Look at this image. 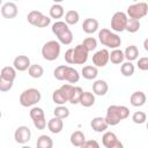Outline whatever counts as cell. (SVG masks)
<instances>
[{
    "label": "cell",
    "mask_w": 148,
    "mask_h": 148,
    "mask_svg": "<svg viewBox=\"0 0 148 148\" xmlns=\"http://www.w3.org/2000/svg\"><path fill=\"white\" fill-rule=\"evenodd\" d=\"M138 67L140 71H148V57H142V58H139L138 60Z\"/></svg>",
    "instance_id": "obj_42"
},
{
    "label": "cell",
    "mask_w": 148,
    "mask_h": 148,
    "mask_svg": "<svg viewBox=\"0 0 148 148\" xmlns=\"http://www.w3.org/2000/svg\"><path fill=\"white\" fill-rule=\"evenodd\" d=\"M31 138V131L28 126L25 125H22V126H18L16 130H15V133H14V139L17 143L20 145H25Z\"/></svg>",
    "instance_id": "obj_11"
},
{
    "label": "cell",
    "mask_w": 148,
    "mask_h": 148,
    "mask_svg": "<svg viewBox=\"0 0 148 148\" xmlns=\"http://www.w3.org/2000/svg\"><path fill=\"white\" fill-rule=\"evenodd\" d=\"M98 40L101 42L102 45L112 50L118 49L121 45V38L116 32H112L106 28H102L98 31Z\"/></svg>",
    "instance_id": "obj_3"
},
{
    "label": "cell",
    "mask_w": 148,
    "mask_h": 148,
    "mask_svg": "<svg viewBox=\"0 0 148 148\" xmlns=\"http://www.w3.org/2000/svg\"><path fill=\"white\" fill-rule=\"evenodd\" d=\"M134 71H135V67L133 65V62L131 61H126V62H123L121 66H120V73L123 76H126V77H130L134 74Z\"/></svg>",
    "instance_id": "obj_31"
},
{
    "label": "cell",
    "mask_w": 148,
    "mask_h": 148,
    "mask_svg": "<svg viewBox=\"0 0 148 148\" xmlns=\"http://www.w3.org/2000/svg\"><path fill=\"white\" fill-rule=\"evenodd\" d=\"M118 140V138H117V135L113 133V132H105L104 134H103V136H102V143H103V146L105 147V148H108L109 146H111L112 143H114L116 141Z\"/></svg>",
    "instance_id": "obj_33"
},
{
    "label": "cell",
    "mask_w": 148,
    "mask_h": 148,
    "mask_svg": "<svg viewBox=\"0 0 148 148\" xmlns=\"http://www.w3.org/2000/svg\"><path fill=\"white\" fill-rule=\"evenodd\" d=\"M146 101H147V96L143 91H134L130 97L131 105H133L135 108H140V106L145 105Z\"/></svg>",
    "instance_id": "obj_15"
},
{
    "label": "cell",
    "mask_w": 148,
    "mask_h": 148,
    "mask_svg": "<svg viewBox=\"0 0 148 148\" xmlns=\"http://www.w3.org/2000/svg\"><path fill=\"white\" fill-rule=\"evenodd\" d=\"M21 148H31V147H30V146H25V145H23Z\"/></svg>",
    "instance_id": "obj_47"
},
{
    "label": "cell",
    "mask_w": 148,
    "mask_h": 148,
    "mask_svg": "<svg viewBox=\"0 0 148 148\" xmlns=\"http://www.w3.org/2000/svg\"><path fill=\"white\" fill-rule=\"evenodd\" d=\"M46 125H47V128H49V131H50L51 133L58 134V133H60V132L62 131V128H64V120L60 119V118L53 117L52 119H50V120L47 121Z\"/></svg>",
    "instance_id": "obj_17"
},
{
    "label": "cell",
    "mask_w": 148,
    "mask_h": 148,
    "mask_svg": "<svg viewBox=\"0 0 148 148\" xmlns=\"http://www.w3.org/2000/svg\"><path fill=\"white\" fill-rule=\"evenodd\" d=\"M90 126L97 133L105 132L108 130V127H109L103 117H95V118H92V120L90 121Z\"/></svg>",
    "instance_id": "obj_20"
},
{
    "label": "cell",
    "mask_w": 148,
    "mask_h": 148,
    "mask_svg": "<svg viewBox=\"0 0 148 148\" xmlns=\"http://www.w3.org/2000/svg\"><path fill=\"white\" fill-rule=\"evenodd\" d=\"M72 53H73V49H68L66 52H65V61L69 65H73V61H72Z\"/></svg>",
    "instance_id": "obj_44"
},
{
    "label": "cell",
    "mask_w": 148,
    "mask_h": 148,
    "mask_svg": "<svg viewBox=\"0 0 148 148\" xmlns=\"http://www.w3.org/2000/svg\"><path fill=\"white\" fill-rule=\"evenodd\" d=\"M80 148H101V147L96 140H86Z\"/></svg>",
    "instance_id": "obj_43"
},
{
    "label": "cell",
    "mask_w": 148,
    "mask_h": 148,
    "mask_svg": "<svg viewBox=\"0 0 148 148\" xmlns=\"http://www.w3.org/2000/svg\"><path fill=\"white\" fill-rule=\"evenodd\" d=\"M147 14H148V5L146 2H136L128 6L126 15L132 20L140 21V18L145 17Z\"/></svg>",
    "instance_id": "obj_7"
},
{
    "label": "cell",
    "mask_w": 148,
    "mask_h": 148,
    "mask_svg": "<svg viewBox=\"0 0 148 148\" xmlns=\"http://www.w3.org/2000/svg\"><path fill=\"white\" fill-rule=\"evenodd\" d=\"M52 101L54 104L57 105H65V103H67V98L65 97V95L62 94V91L60 89H56L52 92Z\"/></svg>",
    "instance_id": "obj_32"
},
{
    "label": "cell",
    "mask_w": 148,
    "mask_h": 148,
    "mask_svg": "<svg viewBox=\"0 0 148 148\" xmlns=\"http://www.w3.org/2000/svg\"><path fill=\"white\" fill-rule=\"evenodd\" d=\"M0 6H2V1L1 0H0Z\"/></svg>",
    "instance_id": "obj_48"
},
{
    "label": "cell",
    "mask_w": 148,
    "mask_h": 148,
    "mask_svg": "<svg viewBox=\"0 0 148 148\" xmlns=\"http://www.w3.org/2000/svg\"><path fill=\"white\" fill-rule=\"evenodd\" d=\"M65 68H66V65H60V66L56 67L54 71H53V76H54L57 80H59V81H64Z\"/></svg>",
    "instance_id": "obj_40"
},
{
    "label": "cell",
    "mask_w": 148,
    "mask_h": 148,
    "mask_svg": "<svg viewBox=\"0 0 148 148\" xmlns=\"http://www.w3.org/2000/svg\"><path fill=\"white\" fill-rule=\"evenodd\" d=\"M64 80L69 82V83H76L80 80V74H79V72L75 68L66 65L65 74H64Z\"/></svg>",
    "instance_id": "obj_19"
},
{
    "label": "cell",
    "mask_w": 148,
    "mask_h": 148,
    "mask_svg": "<svg viewBox=\"0 0 148 148\" xmlns=\"http://www.w3.org/2000/svg\"><path fill=\"white\" fill-rule=\"evenodd\" d=\"M53 114L54 117L57 118H60V119H66L68 116H69V109L65 105H58L54 110H53Z\"/></svg>",
    "instance_id": "obj_34"
},
{
    "label": "cell",
    "mask_w": 148,
    "mask_h": 148,
    "mask_svg": "<svg viewBox=\"0 0 148 148\" xmlns=\"http://www.w3.org/2000/svg\"><path fill=\"white\" fill-rule=\"evenodd\" d=\"M141 24H140V21H136V20H132V18H128L127 22H126V27H125V30L131 32V34H134L136 31H139Z\"/></svg>",
    "instance_id": "obj_36"
},
{
    "label": "cell",
    "mask_w": 148,
    "mask_h": 148,
    "mask_svg": "<svg viewBox=\"0 0 148 148\" xmlns=\"http://www.w3.org/2000/svg\"><path fill=\"white\" fill-rule=\"evenodd\" d=\"M65 14L64 7L60 3H53L50 8V18H61Z\"/></svg>",
    "instance_id": "obj_29"
},
{
    "label": "cell",
    "mask_w": 148,
    "mask_h": 148,
    "mask_svg": "<svg viewBox=\"0 0 148 148\" xmlns=\"http://www.w3.org/2000/svg\"><path fill=\"white\" fill-rule=\"evenodd\" d=\"M79 104H81L84 108H90L95 104V95L90 91H83L80 98Z\"/></svg>",
    "instance_id": "obj_22"
},
{
    "label": "cell",
    "mask_w": 148,
    "mask_h": 148,
    "mask_svg": "<svg viewBox=\"0 0 148 148\" xmlns=\"http://www.w3.org/2000/svg\"><path fill=\"white\" fill-rule=\"evenodd\" d=\"M0 76L14 82V80L16 77V71L13 66H5V67H2V69L0 72Z\"/></svg>",
    "instance_id": "obj_28"
},
{
    "label": "cell",
    "mask_w": 148,
    "mask_h": 148,
    "mask_svg": "<svg viewBox=\"0 0 148 148\" xmlns=\"http://www.w3.org/2000/svg\"><path fill=\"white\" fill-rule=\"evenodd\" d=\"M82 30L88 35L96 32L98 30V21L96 18H92V17L86 18L82 23Z\"/></svg>",
    "instance_id": "obj_16"
},
{
    "label": "cell",
    "mask_w": 148,
    "mask_h": 148,
    "mask_svg": "<svg viewBox=\"0 0 148 148\" xmlns=\"http://www.w3.org/2000/svg\"><path fill=\"white\" fill-rule=\"evenodd\" d=\"M109 54L110 52L108 49H102L96 51L92 54V64L95 67H104L109 62Z\"/></svg>",
    "instance_id": "obj_12"
},
{
    "label": "cell",
    "mask_w": 148,
    "mask_h": 148,
    "mask_svg": "<svg viewBox=\"0 0 148 148\" xmlns=\"http://www.w3.org/2000/svg\"><path fill=\"white\" fill-rule=\"evenodd\" d=\"M27 20L28 22L37 28H46L50 25L51 23V18L46 15H44L42 12L39 10H31L28 13L27 15Z\"/></svg>",
    "instance_id": "obj_6"
},
{
    "label": "cell",
    "mask_w": 148,
    "mask_h": 148,
    "mask_svg": "<svg viewBox=\"0 0 148 148\" xmlns=\"http://www.w3.org/2000/svg\"><path fill=\"white\" fill-rule=\"evenodd\" d=\"M109 90V86L106 83V81L104 80H96L94 83H92V94L94 95H97V96H104L106 95Z\"/></svg>",
    "instance_id": "obj_18"
},
{
    "label": "cell",
    "mask_w": 148,
    "mask_h": 148,
    "mask_svg": "<svg viewBox=\"0 0 148 148\" xmlns=\"http://www.w3.org/2000/svg\"><path fill=\"white\" fill-rule=\"evenodd\" d=\"M52 32L58 38V42L64 45H69L73 42V32L64 21H56L52 24Z\"/></svg>",
    "instance_id": "obj_2"
},
{
    "label": "cell",
    "mask_w": 148,
    "mask_h": 148,
    "mask_svg": "<svg viewBox=\"0 0 148 148\" xmlns=\"http://www.w3.org/2000/svg\"><path fill=\"white\" fill-rule=\"evenodd\" d=\"M81 75L86 80H94L98 75V69H97V67H95L92 65H87V66H83V68L81 71Z\"/></svg>",
    "instance_id": "obj_21"
},
{
    "label": "cell",
    "mask_w": 148,
    "mask_h": 148,
    "mask_svg": "<svg viewBox=\"0 0 148 148\" xmlns=\"http://www.w3.org/2000/svg\"><path fill=\"white\" fill-rule=\"evenodd\" d=\"M59 89L62 91V94L65 95V97H66V98H67V101H68V99H69V97H71V95H72V92H73L74 86H72V84H69V83H66V84H62Z\"/></svg>",
    "instance_id": "obj_41"
},
{
    "label": "cell",
    "mask_w": 148,
    "mask_h": 148,
    "mask_svg": "<svg viewBox=\"0 0 148 148\" xmlns=\"http://www.w3.org/2000/svg\"><path fill=\"white\" fill-rule=\"evenodd\" d=\"M124 52L120 49H114L111 51V53L109 54V61H111L114 65H119L123 64L124 61Z\"/></svg>",
    "instance_id": "obj_25"
},
{
    "label": "cell",
    "mask_w": 148,
    "mask_h": 148,
    "mask_svg": "<svg viewBox=\"0 0 148 148\" xmlns=\"http://www.w3.org/2000/svg\"><path fill=\"white\" fill-rule=\"evenodd\" d=\"M17 13H18V9H17V6H16L15 2L8 1V2L2 3V6H1V15L5 18H14V17H16Z\"/></svg>",
    "instance_id": "obj_13"
},
{
    "label": "cell",
    "mask_w": 148,
    "mask_h": 148,
    "mask_svg": "<svg viewBox=\"0 0 148 148\" xmlns=\"http://www.w3.org/2000/svg\"><path fill=\"white\" fill-rule=\"evenodd\" d=\"M42 98V94L36 88H29L21 92L20 95V104L24 108L36 105Z\"/></svg>",
    "instance_id": "obj_4"
},
{
    "label": "cell",
    "mask_w": 148,
    "mask_h": 148,
    "mask_svg": "<svg viewBox=\"0 0 148 148\" xmlns=\"http://www.w3.org/2000/svg\"><path fill=\"white\" fill-rule=\"evenodd\" d=\"M132 120H133L134 124H138V125L145 124L146 120H147V114L143 111H135L132 114Z\"/></svg>",
    "instance_id": "obj_38"
},
{
    "label": "cell",
    "mask_w": 148,
    "mask_h": 148,
    "mask_svg": "<svg viewBox=\"0 0 148 148\" xmlns=\"http://www.w3.org/2000/svg\"><path fill=\"white\" fill-rule=\"evenodd\" d=\"M1 117H2V113H1V111H0V118H1Z\"/></svg>",
    "instance_id": "obj_49"
},
{
    "label": "cell",
    "mask_w": 148,
    "mask_h": 148,
    "mask_svg": "<svg viewBox=\"0 0 148 148\" xmlns=\"http://www.w3.org/2000/svg\"><path fill=\"white\" fill-rule=\"evenodd\" d=\"M36 147L37 148H53V140L51 139V136L46 134H42L37 139Z\"/></svg>",
    "instance_id": "obj_24"
},
{
    "label": "cell",
    "mask_w": 148,
    "mask_h": 148,
    "mask_svg": "<svg viewBox=\"0 0 148 148\" xmlns=\"http://www.w3.org/2000/svg\"><path fill=\"white\" fill-rule=\"evenodd\" d=\"M123 52H124V58L127 59V61H131V62L136 60L138 57H139V49L135 45L127 46L125 49V51H123Z\"/></svg>",
    "instance_id": "obj_23"
},
{
    "label": "cell",
    "mask_w": 148,
    "mask_h": 148,
    "mask_svg": "<svg viewBox=\"0 0 148 148\" xmlns=\"http://www.w3.org/2000/svg\"><path fill=\"white\" fill-rule=\"evenodd\" d=\"M30 59H29V57H27V56H23V54H21V56H17L15 59H14V61H13V67L15 68V71L17 72H24V71H28V68L30 67Z\"/></svg>",
    "instance_id": "obj_14"
},
{
    "label": "cell",
    "mask_w": 148,
    "mask_h": 148,
    "mask_svg": "<svg viewBox=\"0 0 148 148\" xmlns=\"http://www.w3.org/2000/svg\"><path fill=\"white\" fill-rule=\"evenodd\" d=\"M60 43L58 40H49L42 47V56L47 61H53L60 56Z\"/></svg>",
    "instance_id": "obj_5"
},
{
    "label": "cell",
    "mask_w": 148,
    "mask_h": 148,
    "mask_svg": "<svg viewBox=\"0 0 148 148\" xmlns=\"http://www.w3.org/2000/svg\"><path fill=\"white\" fill-rule=\"evenodd\" d=\"M30 118L34 123V126L37 128V130H44L46 127V119H45V113L43 111L42 108H38V106H34L30 112Z\"/></svg>",
    "instance_id": "obj_8"
},
{
    "label": "cell",
    "mask_w": 148,
    "mask_h": 148,
    "mask_svg": "<svg viewBox=\"0 0 148 148\" xmlns=\"http://www.w3.org/2000/svg\"><path fill=\"white\" fill-rule=\"evenodd\" d=\"M108 148H124V146H123V143H121L119 140H117L114 143H112V145L109 146Z\"/></svg>",
    "instance_id": "obj_45"
},
{
    "label": "cell",
    "mask_w": 148,
    "mask_h": 148,
    "mask_svg": "<svg viewBox=\"0 0 148 148\" xmlns=\"http://www.w3.org/2000/svg\"><path fill=\"white\" fill-rule=\"evenodd\" d=\"M88 51L82 46V44L76 45L73 49V53H72V61L74 65H83L87 62L88 60Z\"/></svg>",
    "instance_id": "obj_10"
},
{
    "label": "cell",
    "mask_w": 148,
    "mask_h": 148,
    "mask_svg": "<svg viewBox=\"0 0 148 148\" xmlns=\"http://www.w3.org/2000/svg\"><path fill=\"white\" fill-rule=\"evenodd\" d=\"M143 47H145L146 51H148V39H146V40L143 42Z\"/></svg>",
    "instance_id": "obj_46"
},
{
    "label": "cell",
    "mask_w": 148,
    "mask_h": 148,
    "mask_svg": "<svg viewBox=\"0 0 148 148\" xmlns=\"http://www.w3.org/2000/svg\"><path fill=\"white\" fill-rule=\"evenodd\" d=\"M82 46H83L88 52L94 51V50L97 47V40H96V38H94V37H87V38L83 39Z\"/></svg>",
    "instance_id": "obj_37"
},
{
    "label": "cell",
    "mask_w": 148,
    "mask_h": 148,
    "mask_svg": "<svg viewBox=\"0 0 148 148\" xmlns=\"http://www.w3.org/2000/svg\"><path fill=\"white\" fill-rule=\"evenodd\" d=\"M130 109L125 105H110L106 109V114L104 117L108 126H116L121 120L128 118Z\"/></svg>",
    "instance_id": "obj_1"
},
{
    "label": "cell",
    "mask_w": 148,
    "mask_h": 148,
    "mask_svg": "<svg viewBox=\"0 0 148 148\" xmlns=\"http://www.w3.org/2000/svg\"><path fill=\"white\" fill-rule=\"evenodd\" d=\"M79 20H80V15H79V13L76 10L71 9V10L66 12V14H65V23L67 25H74V24H76L79 22Z\"/></svg>",
    "instance_id": "obj_27"
},
{
    "label": "cell",
    "mask_w": 148,
    "mask_h": 148,
    "mask_svg": "<svg viewBox=\"0 0 148 148\" xmlns=\"http://www.w3.org/2000/svg\"><path fill=\"white\" fill-rule=\"evenodd\" d=\"M13 81H9V80H6L3 79L2 76H0V91L2 92H6V91H9L12 88H13Z\"/></svg>",
    "instance_id": "obj_39"
},
{
    "label": "cell",
    "mask_w": 148,
    "mask_h": 148,
    "mask_svg": "<svg viewBox=\"0 0 148 148\" xmlns=\"http://www.w3.org/2000/svg\"><path fill=\"white\" fill-rule=\"evenodd\" d=\"M128 17L126 13L124 12H116L111 17V29L116 32H123L125 31L126 22Z\"/></svg>",
    "instance_id": "obj_9"
},
{
    "label": "cell",
    "mask_w": 148,
    "mask_h": 148,
    "mask_svg": "<svg viewBox=\"0 0 148 148\" xmlns=\"http://www.w3.org/2000/svg\"><path fill=\"white\" fill-rule=\"evenodd\" d=\"M28 74L34 79H39L44 74V68L38 64H32L28 68Z\"/></svg>",
    "instance_id": "obj_30"
},
{
    "label": "cell",
    "mask_w": 148,
    "mask_h": 148,
    "mask_svg": "<svg viewBox=\"0 0 148 148\" xmlns=\"http://www.w3.org/2000/svg\"><path fill=\"white\" fill-rule=\"evenodd\" d=\"M82 92H83V89H82L81 87H74V89H73V92H72V95H71V97H69L68 102H69L71 104H73V105H75V104H79V102H80V98H81V95H82Z\"/></svg>",
    "instance_id": "obj_35"
},
{
    "label": "cell",
    "mask_w": 148,
    "mask_h": 148,
    "mask_svg": "<svg viewBox=\"0 0 148 148\" xmlns=\"http://www.w3.org/2000/svg\"><path fill=\"white\" fill-rule=\"evenodd\" d=\"M86 141V135L81 131H75L71 134V143L75 147H81Z\"/></svg>",
    "instance_id": "obj_26"
}]
</instances>
